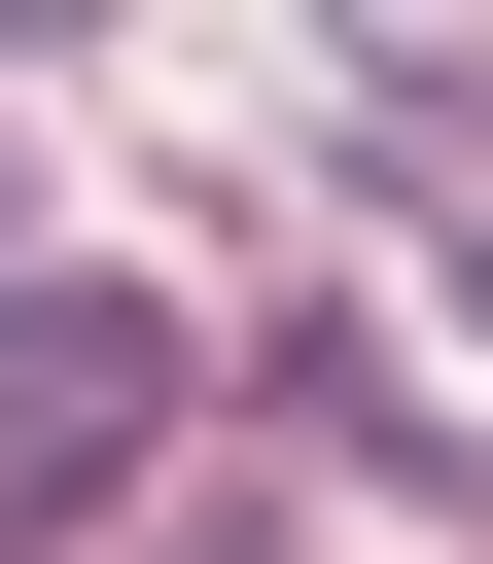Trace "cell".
I'll return each instance as SVG.
<instances>
[{
    "mask_svg": "<svg viewBox=\"0 0 493 564\" xmlns=\"http://www.w3.org/2000/svg\"><path fill=\"white\" fill-rule=\"evenodd\" d=\"M141 423H176V317H141V282H35V317H0V529H106Z\"/></svg>",
    "mask_w": 493,
    "mask_h": 564,
    "instance_id": "1",
    "label": "cell"
},
{
    "mask_svg": "<svg viewBox=\"0 0 493 564\" xmlns=\"http://www.w3.org/2000/svg\"><path fill=\"white\" fill-rule=\"evenodd\" d=\"M0 317H35V176H0Z\"/></svg>",
    "mask_w": 493,
    "mask_h": 564,
    "instance_id": "2",
    "label": "cell"
}]
</instances>
